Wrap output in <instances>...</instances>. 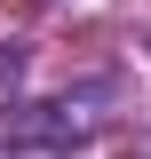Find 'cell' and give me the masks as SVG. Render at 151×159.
Masks as SVG:
<instances>
[{
	"label": "cell",
	"instance_id": "obj_1",
	"mask_svg": "<svg viewBox=\"0 0 151 159\" xmlns=\"http://www.w3.org/2000/svg\"><path fill=\"white\" fill-rule=\"evenodd\" d=\"M24 64H32V56H24L16 40H0V111L16 103V88H24Z\"/></svg>",
	"mask_w": 151,
	"mask_h": 159
},
{
	"label": "cell",
	"instance_id": "obj_2",
	"mask_svg": "<svg viewBox=\"0 0 151 159\" xmlns=\"http://www.w3.org/2000/svg\"><path fill=\"white\" fill-rule=\"evenodd\" d=\"M0 159H72V143H48V135H8Z\"/></svg>",
	"mask_w": 151,
	"mask_h": 159
}]
</instances>
